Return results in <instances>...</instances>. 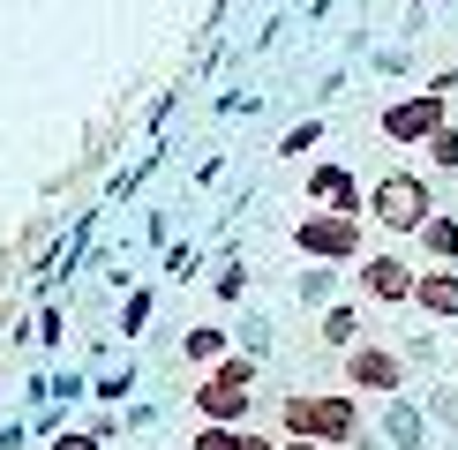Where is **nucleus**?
Listing matches in <instances>:
<instances>
[{"label":"nucleus","mask_w":458,"mask_h":450,"mask_svg":"<svg viewBox=\"0 0 458 450\" xmlns=\"http://www.w3.org/2000/svg\"><path fill=\"white\" fill-rule=\"evenodd\" d=\"M346 383L353 390H406V368H398V353H384V346H353L346 353Z\"/></svg>","instance_id":"6"},{"label":"nucleus","mask_w":458,"mask_h":450,"mask_svg":"<svg viewBox=\"0 0 458 450\" xmlns=\"http://www.w3.org/2000/svg\"><path fill=\"white\" fill-rule=\"evenodd\" d=\"M428 158L444 165V173H458V128H436V136H428Z\"/></svg>","instance_id":"15"},{"label":"nucleus","mask_w":458,"mask_h":450,"mask_svg":"<svg viewBox=\"0 0 458 450\" xmlns=\"http://www.w3.org/2000/svg\"><path fill=\"white\" fill-rule=\"evenodd\" d=\"M458 90V75H444L436 90H421V98H398V105H384V136L391 143H428L436 128H451L444 121V98Z\"/></svg>","instance_id":"4"},{"label":"nucleus","mask_w":458,"mask_h":450,"mask_svg":"<svg viewBox=\"0 0 458 450\" xmlns=\"http://www.w3.org/2000/svg\"><path fill=\"white\" fill-rule=\"evenodd\" d=\"M248 375H256V361H218V368L196 383V412H203L211 428H241V421H248V405H256V398H248Z\"/></svg>","instance_id":"3"},{"label":"nucleus","mask_w":458,"mask_h":450,"mask_svg":"<svg viewBox=\"0 0 458 450\" xmlns=\"http://www.w3.org/2000/svg\"><path fill=\"white\" fill-rule=\"evenodd\" d=\"M278 450H331V443H301V436H285V443H278Z\"/></svg>","instance_id":"17"},{"label":"nucleus","mask_w":458,"mask_h":450,"mask_svg":"<svg viewBox=\"0 0 458 450\" xmlns=\"http://www.w3.org/2000/svg\"><path fill=\"white\" fill-rule=\"evenodd\" d=\"M413 278L421 271H406V255H360V293L369 300H413Z\"/></svg>","instance_id":"7"},{"label":"nucleus","mask_w":458,"mask_h":450,"mask_svg":"<svg viewBox=\"0 0 458 450\" xmlns=\"http://www.w3.org/2000/svg\"><path fill=\"white\" fill-rule=\"evenodd\" d=\"M369 211L391 225V233H421V225L436 218V196H428V180L421 173H384L369 188Z\"/></svg>","instance_id":"2"},{"label":"nucleus","mask_w":458,"mask_h":450,"mask_svg":"<svg viewBox=\"0 0 458 450\" xmlns=\"http://www.w3.org/2000/svg\"><path fill=\"white\" fill-rule=\"evenodd\" d=\"M53 450H98V436H61Z\"/></svg>","instance_id":"16"},{"label":"nucleus","mask_w":458,"mask_h":450,"mask_svg":"<svg viewBox=\"0 0 458 450\" xmlns=\"http://www.w3.org/2000/svg\"><path fill=\"white\" fill-rule=\"evenodd\" d=\"M384 428H391V443H406V450H413V443H421V412H413L406 398H398V405L384 412Z\"/></svg>","instance_id":"12"},{"label":"nucleus","mask_w":458,"mask_h":450,"mask_svg":"<svg viewBox=\"0 0 458 450\" xmlns=\"http://www.w3.org/2000/svg\"><path fill=\"white\" fill-rule=\"evenodd\" d=\"M421 255H436V262L458 255V218H428L421 225Z\"/></svg>","instance_id":"10"},{"label":"nucleus","mask_w":458,"mask_h":450,"mask_svg":"<svg viewBox=\"0 0 458 450\" xmlns=\"http://www.w3.org/2000/svg\"><path fill=\"white\" fill-rule=\"evenodd\" d=\"M413 308L458 315V271H421V278H413Z\"/></svg>","instance_id":"9"},{"label":"nucleus","mask_w":458,"mask_h":450,"mask_svg":"<svg viewBox=\"0 0 458 450\" xmlns=\"http://www.w3.org/2000/svg\"><path fill=\"white\" fill-rule=\"evenodd\" d=\"M188 450H248V436H241V428H211V421H203Z\"/></svg>","instance_id":"13"},{"label":"nucleus","mask_w":458,"mask_h":450,"mask_svg":"<svg viewBox=\"0 0 458 450\" xmlns=\"http://www.w3.org/2000/svg\"><path fill=\"white\" fill-rule=\"evenodd\" d=\"M248 450H278V443H271V436H248Z\"/></svg>","instance_id":"18"},{"label":"nucleus","mask_w":458,"mask_h":450,"mask_svg":"<svg viewBox=\"0 0 458 450\" xmlns=\"http://www.w3.org/2000/svg\"><path fill=\"white\" fill-rule=\"evenodd\" d=\"M323 346H346L353 353L360 346V315L353 308H331V315H323Z\"/></svg>","instance_id":"11"},{"label":"nucleus","mask_w":458,"mask_h":450,"mask_svg":"<svg viewBox=\"0 0 458 450\" xmlns=\"http://www.w3.org/2000/svg\"><path fill=\"white\" fill-rule=\"evenodd\" d=\"M293 248L316 255V262H353L360 255V218H338V211H316L293 225Z\"/></svg>","instance_id":"5"},{"label":"nucleus","mask_w":458,"mask_h":450,"mask_svg":"<svg viewBox=\"0 0 458 450\" xmlns=\"http://www.w3.org/2000/svg\"><path fill=\"white\" fill-rule=\"evenodd\" d=\"M285 436L338 450V443L360 436V412H353V398H338V390H301V398H285Z\"/></svg>","instance_id":"1"},{"label":"nucleus","mask_w":458,"mask_h":450,"mask_svg":"<svg viewBox=\"0 0 458 450\" xmlns=\"http://www.w3.org/2000/svg\"><path fill=\"white\" fill-rule=\"evenodd\" d=\"M309 196H316V203H331L338 218H353V211H360V188H353L346 165H316V173H309Z\"/></svg>","instance_id":"8"},{"label":"nucleus","mask_w":458,"mask_h":450,"mask_svg":"<svg viewBox=\"0 0 458 450\" xmlns=\"http://www.w3.org/2000/svg\"><path fill=\"white\" fill-rule=\"evenodd\" d=\"M188 361H225V330H188Z\"/></svg>","instance_id":"14"}]
</instances>
